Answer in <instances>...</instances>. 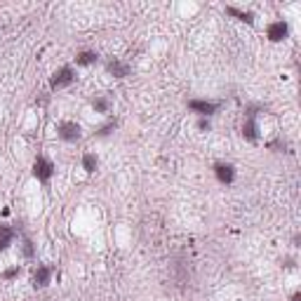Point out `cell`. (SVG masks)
Wrapping results in <instances>:
<instances>
[{"instance_id":"7a4b0ae2","label":"cell","mask_w":301,"mask_h":301,"mask_svg":"<svg viewBox=\"0 0 301 301\" xmlns=\"http://www.w3.org/2000/svg\"><path fill=\"white\" fill-rule=\"evenodd\" d=\"M33 174L40 179V181H50L52 174H54V165H52L47 158H38L33 165Z\"/></svg>"},{"instance_id":"e0dca14e","label":"cell","mask_w":301,"mask_h":301,"mask_svg":"<svg viewBox=\"0 0 301 301\" xmlns=\"http://www.w3.org/2000/svg\"><path fill=\"white\" fill-rule=\"evenodd\" d=\"M198 127H200V129H210V120H205V118H202L200 123H198Z\"/></svg>"},{"instance_id":"5b68a950","label":"cell","mask_w":301,"mask_h":301,"mask_svg":"<svg viewBox=\"0 0 301 301\" xmlns=\"http://www.w3.org/2000/svg\"><path fill=\"white\" fill-rule=\"evenodd\" d=\"M268 38L273 40V43L287 38V24H285V22H273L271 26H268Z\"/></svg>"},{"instance_id":"8fae6325","label":"cell","mask_w":301,"mask_h":301,"mask_svg":"<svg viewBox=\"0 0 301 301\" xmlns=\"http://www.w3.org/2000/svg\"><path fill=\"white\" fill-rule=\"evenodd\" d=\"M76 62H78L80 66H89V64H95V62H97V54H95V52H80Z\"/></svg>"},{"instance_id":"277c9868","label":"cell","mask_w":301,"mask_h":301,"mask_svg":"<svg viewBox=\"0 0 301 301\" xmlns=\"http://www.w3.org/2000/svg\"><path fill=\"white\" fill-rule=\"evenodd\" d=\"M189 108H191V111L202 113V116H210V113H214V111L219 108V104H217V101H200V99H193V101H189Z\"/></svg>"},{"instance_id":"ba28073f","label":"cell","mask_w":301,"mask_h":301,"mask_svg":"<svg viewBox=\"0 0 301 301\" xmlns=\"http://www.w3.org/2000/svg\"><path fill=\"white\" fill-rule=\"evenodd\" d=\"M12 238H14V231L10 226H5V223H0V250H7Z\"/></svg>"},{"instance_id":"2e32d148","label":"cell","mask_w":301,"mask_h":301,"mask_svg":"<svg viewBox=\"0 0 301 301\" xmlns=\"http://www.w3.org/2000/svg\"><path fill=\"white\" fill-rule=\"evenodd\" d=\"M17 273H19V268H10V271H5V278H14Z\"/></svg>"},{"instance_id":"7c38bea8","label":"cell","mask_w":301,"mask_h":301,"mask_svg":"<svg viewBox=\"0 0 301 301\" xmlns=\"http://www.w3.org/2000/svg\"><path fill=\"white\" fill-rule=\"evenodd\" d=\"M229 14H233V17H238V19H242V22H247V24H252L254 22V17H252V12H240V10H235V7H229Z\"/></svg>"},{"instance_id":"8992f818","label":"cell","mask_w":301,"mask_h":301,"mask_svg":"<svg viewBox=\"0 0 301 301\" xmlns=\"http://www.w3.org/2000/svg\"><path fill=\"white\" fill-rule=\"evenodd\" d=\"M214 172H217V179L221 181V184H231L233 177H235L233 167H231V165H223V162H219L217 167H214Z\"/></svg>"},{"instance_id":"9c48e42d","label":"cell","mask_w":301,"mask_h":301,"mask_svg":"<svg viewBox=\"0 0 301 301\" xmlns=\"http://www.w3.org/2000/svg\"><path fill=\"white\" fill-rule=\"evenodd\" d=\"M242 134H245L250 141H257V125H254V118L247 116V123L242 125Z\"/></svg>"},{"instance_id":"9a60e30c","label":"cell","mask_w":301,"mask_h":301,"mask_svg":"<svg viewBox=\"0 0 301 301\" xmlns=\"http://www.w3.org/2000/svg\"><path fill=\"white\" fill-rule=\"evenodd\" d=\"M24 254H26V257H31V254H33V247H31V242H24Z\"/></svg>"},{"instance_id":"3957f363","label":"cell","mask_w":301,"mask_h":301,"mask_svg":"<svg viewBox=\"0 0 301 301\" xmlns=\"http://www.w3.org/2000/svg\"><path fill=\"white\" fill-rule=\"evenodd\" d=\"M59 137H62L64 141H78L80 139V127L76 123H71V120H66V123L59 125Z\"/></svg>"},{"instance_id":"5bb4252c","label":"cell","mask_w":301,"mask_h":301,"mask_svg":"<svg viewBox=\"0 0 301 301\" xmlns=\"http://www.w3.org/2000/svg\"><path fill=\"white\" fill-rule=\"evenodd\" d=\"M92 104H95V108H97V111H101V113L108 111V101L106 99H95Z\"/></svg>"},{"instance_id":"52a82bcc","label":"cell","mask_w":301,"mask_h":301,"mask_svg":"<svg viewBox=\"0 0 301 301\" xmlns=\"http://www.w3.org/2000/svg\"><path fill=\"white\" fill-rule=\"evenodd\" d=\"M50 278H52V268L50 266H40L38 271L33 273V285L35 287H45V285L50 283Z\"/></svg>"},{"instance_id":"4fadbf2b","label":"cell","mask_w":301,"mask_h":301,"mask_svg":"<svg viewBox=\"0 0 301 301\" xmlns=\"http://www.w3.org/2000/svg\"><path fill=\"white\" fill-rule=\"evenodd\" d=\"M83 167L87 170V172H95V170H97V158L92 156V153H85V158H83Z\"/></svg>"},{"instance_id":"30bf717a","label":"cell","mask_w":301,"mask_h":301,"mask_svg":"<svg viewBox=\"0 0 301 301\" xmlns=\"http://www.w3.org/2000/svg\"><path fill=\"white\" fill-rule=\"evenodd\" d=\"M108 71H111L113 76H116V78H125L129 68L125 66V64H120L118 59H113V62H108Z\"/></svg>"},{"instance_id":"6da1fadb","label":"cell","mask_w":301,"mask_h":301,"mask_svg":"<svg viewBox=\"0 0 301 301\" xmlns=\"http://www.w3.org/2000/svg\"><path fill=\"white\" fill-rule=\"evenodd\" d=\"M73 68L71 66H64V68H59V71L52 76V89H62V87H68V85L73 83Z\"/></svg>"}]
</instances>
